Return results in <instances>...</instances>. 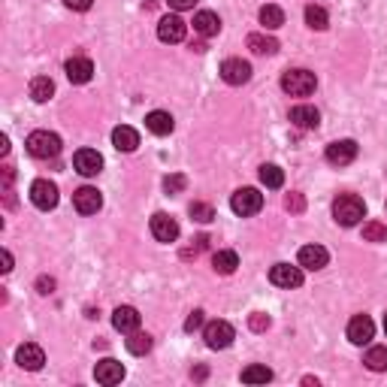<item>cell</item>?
<instances>
[{"label": "cell", "mask_w": 387, "mask_h": 387, "mask_svg": "<svg viewBox=\"0 0 387 387\" xmlns=\"http://www.w3.org/2000/svg\"><path fill=\"white\" fill-rule=\"evenodd\" d=\"M282 88L291 97H309V94H315L318 79H315V73H309V70H287L282 76Z\"/></svg>", "instance_id": "3957f363"}, {"label": "cell", "mask_w": 387, "mask_h": 387, "mask_svg": "<svg viewBox=\"0 0 387 387\" xmlns=\"http://www.w3.org/2000/svg\"><path fill=\"white\" fill-rule=\"evenodd\" d=\"M112 324L121 333H133V330H140V312L133 306H118L115 315H112Z\"/></svg>", "instance_id": "ffe728a7"}, {"label": "cell", "mask_w": 387, "mask_h": 387, "mask_svg": "<svg viewBox=\"0 0 387 387\" xmlns=\"http://www.w3.org/2000/svg\"><path fill=\"white\" fill-rule=\"evenodd\" d=\"M384 333H387V315H384Z\"/></svg>", "instance_id": "f6af8a7d"}, {"label": "cell", "mask_w": 387, "mask_h": 387, "mask_svg": "<svg viewBox=\"0 0 387 387\" xmlns=\"http://www.w3.org/2000/svg\"><path fill=\"white\" fill-rule=\"evenodd\" d=\"M64 73L73 85H85V82H91V76H94V64L88 58H70L64 64Z\"/></svg>", "instance_id": "e0dca14e"}, {"label": "cell", "mask_w": 387, "mask_h": 387, "mask_svg": "<svg viewBox=\"0 0 387 387\" xmlns=\"http://www.w3.org/2000/svg\"><path fill=\"white\" fill-rule=\"evenodd\" d=\"M261 25L267 27V30L282 27V25H285V12L278 10L276 3H267V6H263V10H261Z\"/></svg>", "instance_id": "f1b7e54d"}, {"label": "cell", "mask_w": 387, "mask_h": 387, "mask_svg": "<svg viewBox=\"0 0 387 387\" xmlns=\"http://www.w3.org/2000/svg\"><path fill=\"white\" fill-rule=\"evenodd\" d=\"M297 261H300V267L302 269H324L327 267V261H330V254H327V248L324 245H302L300 248V254H297Z\"/></svg>", "instance_id": "2e32d148"}, {"label": "cell", "mask_w": 387, "mask_h": 387, "mask_svg": "<svg viewBox=\"0 0 387 387\" xmlns=\"http://www.w3.org/2000/svg\"><path fill=\"white\" fill-rule=\"evenodd\" d=\"M285 206L291 209V212H302V206H306V203H302V197H300V194H291V197L285 200Z\"/></svg>", "instance_id": "60d3db41"}, {"label": "cell", "mask_w": 387, "mask_h": 387, "mask_svg": "<svg viewBox=\"0 0 387 387\" xmlns=\"http://www.w3.org/2000/svg\"><path fill=\"white\" fill-rule=\"evenodd\" d=\"M248 327H252L254 333H263V330L269 327V318H267V315H261V312H254L252 318H248Z\"/></svg>", "instance_id": "d590c367"}, {"label": "cell", "mask_w": 387, "mask_h": 387, "mask_svg": "<svg viewBox=\"0 0 387 387\" xmlns=\"http://www.w3.org/2000/svg\"><path fill=\"white\" fill-rule=\"evenodd\" d=\"M151 236H155L157 242H176L179 239L176 218H170L166 212H157V215L151 218Z\"/></svg>", "instance_id": "5bb4252c"}, {"label": "cell", "mask_w": 387, "mask_h": 387, "mask_svg": "<svg viewBox=\"0 0 387 387\" xmlns=\"http://www.w3.org/2000/svg\"><path fill=\"white\" fill-rule=\"evenodd\" d=\"M73 206H76V212H82V215H94V212H100V206H103V197L97 188L85 185L73 194Z\"/></svg>", "instance_id": "7c38bea8"}, {"label": "cell", "mask_w": 387, "mask_h": 387, "mask_svg": "<svg viewBox=\"0 0 387 387\" xmlns=\"http://www.w3.org/2000/svg\"><path fill=\"white\" fill-rule=\"evenodd\" d=\"M230 209L242 218L257 215V212L263 209V194L257 191V188H239V191L230 197Z\"/></svg>", "instance_id": "5b68a950"}, {"label": "cell", "mask_w": 387, "mask_h": 387, "mask_svg": "<svg viewBox=\"0 0 387 387\" xmlns=\"http://www.w3.org/2000/svg\"><path fill=\"white\" fill-rule=\"evenodd\" d=\"M363 239L366 242H387V227L378 224V221L363 224Z\"/></svg>", "instance_id": "d6a6232c"}, {"label": "cell", "mask_w": 387, "mask_h": 387, "mask_svg": "<svg viewBox=\"0 0 387 387\" xmlns=\"http://www.w3.org/2000/svg\"><path fill=\"white\" fill-rule=\"evenodd\" d=\"M0 261H3V267H0L3 272H10V269H12V254L6 252V248H3V252H0Z\"/></svg>", "instance_id": "7bdbcfd3"}, {"label": "cell", "mask_w": 387, "mask_h": 387, "mask_svg": "<svg viewBox=\"0 0 387 387\" xmlns=\"http://www.w3.org/2000/svg\"><path fill=\"white\" fill-rule=\"evenodd\" d=\"M146 127L155 136H166V133H173V127H176V121H173L170 112H161V109H155V112H148L146 115Z\"/></svg>", "instance_id": "7402d4cb"}, {"label": "cell", "mask_w": 387, "mask_h": 387, "mask_svg": "<svg viewBox=\"0 0 387 387\" xmlns=\"http://www.w3.org/2000/svg\"><path fill=\"white\" fill-rule=\"evenodd\" d=\"M185 188H188V179L181 176V173H173V176L164 179V191H166V194H181Z\"/></svg>", "instance_id": "e575fe53"}, {"label": "cell", "mask_w": 387, "mask_h": 387, "mask_svg": "<svg viewBox=\"0 0 387 387\" xmlns=\"http://www.w3.org/2000/svg\"><path fill=\"white\" fill-rule=\"evenodd\" d=\"M6 151H10V140H6V136H0V155H6Z\"/></svg>", "instance_id": "ee69618b"}, {"label": "cell", "mask_w": 387, "mask_h": 387, "mask_svg": "<svg viewBox=\"0 0 387 387\" xmlns=\"http://www.w3.org/2000/svg\"><path fill=\"white\" fill-rule=\"evenodd\" d=\"M166 3H170L173 10L185 12V10H194V3H197V0H166Z\"/></svg>", "instance_id": "b9f144b4"}, {"label": "cell", "mask_w": 387, "mask_h": 387, "mask_svg": "<svg viewBox=\"0 0 387 387\" xmlns=\"http://www.w3.org/2000/svg\"><path fill=\"white\" fill-rule=\"evenodd\" d=\"M188 34V25L179 15H164L161 25H157V40L161 43H181Z\"/></svg>", "instance_id": "4fadbf2b"}, {"label": "cell", "mask_w": 387, "mask_h": 387, "mask_svg": "<svg viewBox=\"0 0 387 387\" xmlns=\"http://www.w3.org/2000/svg\"><path fill=\"white\" fill-rule=\"evenodd\" d=\"M324 157H327V164H333V166H348L354 157H357V142L354 140L330 142L327 151H324Z\"/></svg>", "instance_id": "30bf717a"}, {"label": "cell", "mask_w": 387, "mask_h": 387, "mask_svg": "<svg viewBox=\"0 0 387 387\" xmlns=\"http://www.w3.org/2000/svg\"><path fill=\"white\" fill-rule=\"evenodd\" d=\"M291 124L300 127V131H315L321 124V112L315 106H294L291 109Z\"/></svg>", "instance_id": "d6986e66"}, {"label": "cell", "mask_w": 387, "mask_h": 387, "mask_svg": "<svg viewBox=\"0 0 387 387\" xmlns=\"http://www.w3.org/2000/svg\"><path fill=\"white\" fill-rule=\"evenodd\" d=\"M27 155L40 157V161H49V157H58L60 155V136L58 133H49V131H34L27 136Z\"/></svg>", "instance_id": "7a4b0ae2"}, {"label": "cell", "mask_w": 387, "mask_h": 387, "mask_svg": "<svg viewBox=\"0 0 387 387\" xmlns=\"http://www.w3.org/2000/svg\"><path fill=\"white\" fill-rule=\"evenodd\" d=\"M200 327H203V312H191L188 315V321H185V333H194Z\"/></svg>", "instance_id": "f35d334b"}, {"label": "cell", "mask_w": 387, "mask_h": 387, "mask_svg": "<svg viewBox=\"0 0 387 387\" xmlns=\"http://www.w3.org/2000/svg\"><path fill=\"white\" fill-rule=\"evenodd\" d=\"M221 79L227 85H245L252 79V64L242 58H227L221 64Z\"/></svg>", "instance_id": "9c48e42d"}, {"label": "cell", "mask_w": 387, "mask_h": 387, "mask_svg": "<svg viewBox=\"0 0 387 387\" xmlns=\"http://www.w3.org/2000/svg\"><path fill=\"white\" fill-rule=\"evenodd\" d=\"M363 215H366V203L354 194H342V197H336V203H333V218H336V224H342V227L360 224Z\"/></svg>", "instance_id": "6da1fadb"}, {"label": "cell", "mask_w": 387, "mask_h": 387, "mask_svg": "<svg viewBox=\"0 0 387 387\" xmlns=\"http://www.w3.org/2000/svg\"><path fill=\"white\" fill-rule=\"evenodd\" d=\"M257 176H261V181H263L267 188H282V185H285V173L278 170L276 164H263Z\"/></svg>", "instance_id": "4dcf8cb0"}, {"label": "cell", "mask_w": 387, "mask_h": 387, "mask_svg": "<svg viewBox=\"0 0 387 387\" xmlns=\"http://www.w3.org/2000/svg\"><path fill=\"white\" fill-rule=\"evenodd\" d=\"M91 3H94V0H64V6H67V10H73V12L91 10Z\"/></svg>", "instance_id": "ab89813d"}, {"label": "cell", "mask_w": 387, "mask_h": 387, "mask_svg": "<svg viewBox=\"0 0 387 387\" xmlns=\"http://www.w3.org/2000/svg\"><path fill=\"white\" fill-rule=\"evenodd\" d=\"M36 291H40L43 297H49V294H55V278L40 276V278H36Z\"/></svg>", "instance_id": "74e56055"}, {"label": "cell", "mask_w": 387, "mask_h": 387, "mask_svg": "<svg viewBox=\"0 0 387 387\" xmlns=\"http://www.w3.org/2000/svg\"><path fill=\"white\" fill-rule=\"evenodd\" d=\"M242 382L245 384H267V382H272V369H267V366H245L242 369Z\"/></svg>", "instance_id": "f546056e"}, {"label": "cell", "mask_w": 387, "mask_h": 387, "mask_svg": "<svg viewBox=\"0 0 387 387\" xmlns=\"http://www.w3.org/2000/svg\"><path fill=\"white\" fill-rule=\"evenodd\" d=\"M188 212H191V218L194 221H200V224H209L212 218H215V209H212L209 203H191V209Z\"/></svg>", "instance_id": "836d02e7"}, {"label": "cell", "mask_w": 387, "mask_h": 387, "mask_svg": "<svg viewBox=\"0 0 387 387\" xmlns=\"http://www.w3.org/2000/svg\"><path fill=\"white\" fill-rule=\"evenodd\" d=\"M363 363H366L373 373H387V348H384V345L369 348L366 357H363Z\"/></svg>", "instance_id": "4316f807"}, {"label": "cell", "mask_w": 387, "mask_h": 387, "mask_svg": "<svg viewBox=\"0 0 387 387\" xmlns=\"http://www.w3.org/2000/svg\"><path fill=\"white\" fill-rule=\"evenodd\" d=\"M306 25L312 27V30H327V25H330V15H327V10L324 6H306Z\"/></svg>", "instance_id": "83f0119b"}, {"label": "cell", "mask_w": 387, "mask_h": 387, "mask_svg": "<svg viewBox=\"0 0 387 387\" xmlns=\"http://www.w3.org/2000/svg\"><path fill=\"white\" fill-rule=\"evenodd\" d=\"M206 245H209V236H197V239H194V245L181 252V257H197V254H200Z\"/></svg>", "instance_id": "8d00e7d4"}, {"label": "cell", "mask_w": 387, "mask_h": 387, "mask_svg": "<svg viewBox=\"0 0 387 387\" xmlns=\"http://www.w3.org/2000/svg\"><path fill=\"white\" fill-rule=\"evenodd\" d=\"M248 49H252L254 55H276V52H278V40L263 36V34H252V36H248Z\"/></svg>", "instance_id": "484cf974"}, {"label": "cell", "mask_w": 387, "mask_h": 387, "mask_svg": "<svg viewBox=\"0 0 387 387\" xmlns=\"http://www.w3.org/2000/svg\"><path fill=\"white\" fill-rule=\"evenodd\" d=\"M212 267H215V272H221V276H230V272H236V267H239V254L236 252H215L212 254Z\"/></svg>", "instance_id": "cb8c5ba5"}, {"label": "cell", "mask_w": 387, "mask_h": 387, "mask_svg": "<svg viewBox=\"0 0 387 387\" xmlns=\"http://www.w3.org/2000/svg\"><path fill=\"white\" fill-rule=\"evenodd\" d=\"M112 146H115L118 151H136V146H140V133H136L133 127L121 124L112 131Z\"/></svg>", "instance_id": "603a6c76"}, {"label": "cell", "mask_w": 387, "mask_h": 387, "mask_svg": "<svg viewBox=\"0 0 387 387\" xmlns=\"http://www.w3.org/2000/svg\"><path fill=\"white\" fill-rule=\"evenodd\" d=\"M52 94H55V82H52L49 76H36V79L30 82V97H34L36 103L52 100Z\"/></svg>", "instance_id": "d4e9b609"}, {"label": "cell", "mask_w": 387, "mask_h": 387, "mask_svg": "<svg viewBox=\"0 0 387 387\" xmlns=\"http://www.w3.org/2000/svg\"><path fill=\"white\" fill-rule=\"evenodd\" d=\"M30 203L43 212L55 209L58 206V185L49 179H36L34 185H30Z\"/></svg>", "instance_id": "8992f818"}, {"label": "cell", "mask_w": 387, "mask_h": 387, "mask_svg": "<svg viewBox=\"0 0 387 387\" xmlns=\"http://www.w3.org/2000/svg\"><path fill=\"white\" fill-rule=\"evenodd\" d=\"M194 30L200 36H218V30H221V19H218L215 12H209V10H203V12H197L194 15Z\"/></svg>", "instance_id": "44dd1931"}, {"label": "cell", "mask_w": 387, "mask_h": 387, "mask_svg": "<svg viewBox=\"0 0 387 387\" xmlns=\"http://www.w3.org/2000/svg\"><path fill=\"white\" fill-rule=\"evenodd\" d=\"M375 336V324L369 315H354L348 324V342L351 345H369Z\"/></svg>", "instance_id": "ba28073f"}, {"label": "cell", "mask_w": 387, "mask_h": 387, "mask_svg": "<svg viewBox=\"0 0 387 387\" xmlns=\"http://www.w3.org/2000/svg\"><path fill=\"white\" fill-rule=\"evenodd\" d=\"M94 378L100 384L106 387H112V384H121V378H124V366H121L118 360H100L94 366Z\"/></svg>", "instance_id": "ac0fdd59"}, {"label": "cell", "mask_w": 387, "mask_h": 387, "mask_svg": "<svg viewBox=\"0 0 387 387\" xmlns=\"http://www.w3.org/2000/svg\"><path fill=\"white\" fill-rule=\"evenodd\" d=\"M269 282L276 287H300L302 285V267H291V263H276L269 269Z\"/></svg>", "instance_id": "8fae6325"}, {"label": "cell", "mask_w": 387, "mask_h": 387, "mask_svg": "<svg viewBox=\"0 0 387 387\" xmlns=\"http://www.w3.org/2000/svg\"><path fill=\"white\" fill-rule=\"evenodd\" d=\"M127 351L136 354V357H142V354L151 351V336L148 333H131V339H127Z\"/></svg>", "instance_id": "1f68e13d"}, {"label": "cell", "mask_w": 387, "mask_h": 387, "mask_svg": "<svg viewBox=\"0 0 387 387\" xmlns=\"http://www.w3.org/2000/svg\"><path fill=\"white\" fill-rule=\"evenodd\" d=\"M203 339H206V345L212 348V351H224V348L233 345L236 330H233L227 321H209L206 327H203Z\"/></svg>", "instance_id": "277c9868"}, {"label": "cell", "mask_w": 387, "mask_h": 387, "mask_svg": "<svg viewBox=\"0 0 387 387\" xmlns=\"http://www.w3.org/2000/svg\"><path fill=\"white\" fill-rule=\"evenodd\" d=\"M15 363H19L21 369L36 373V369H43V363H45V351L34 342H25V345H19V351H15Z\"/></svg>", "instance_id": "9a60e30c"}, {"label": "cell", "mask_w": 387, "mask_h": 387, "mask_svg": "<svg viewBox=\"0 0 387 387\" xmlns=\"http://www.w3.org/2000/svg\"><path fill=\"white\" fill-rule=\"evenodd\" d=\"M73 166H76L79 176L91 179V176H97V173L103 170V155L100 151H94V148H79L73 155Z\"/></svg>", "instance_id": "52a82bcc"}]
</instances>
